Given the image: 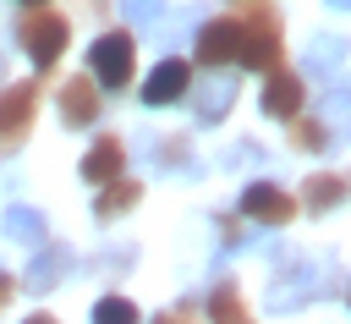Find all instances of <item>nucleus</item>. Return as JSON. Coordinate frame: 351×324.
I'll list each match as a JSON object with an SVG mask.
<instances>
[{
    "label": "nucleus",
    "mask_w": 351,
    "mask_h": 324,
    "mask_svg": "<svg viewBox=\"0 0 351 324\" xmlns=\"http://www.w3.org/2000/svg\"><path fill=\"white\" fill-rule=\"evenodd\" d=\"M230 16H236V27H241L236 60L252 66V71H274V66H280V11L263 5V0H241Z\"/></svg>",
    "instance_id": "1"
},
{
    "label": "nucleus",
    "mask_w": 351,
    "mask_h": 324,
    "mask_svg": "<svg viewBox=\"0 0 351 324\" xmlns=\"http://www.w3.org/2000/svg\"><path fill=\"white\" fill-rule=\"evenodd\" d=\"M313 291H318V264L302 258V247H280L274 280H269V308H274V313H296Z\"/></svg>",
    "instance_id": "2"
},
{
    "label": "nucleus",
    "mask_w": 351,
    "mask_h": 324,
    "mask_svg": "<svg viewBox=\"0 0 351 324\" xmlns=\"http://www.w3.org/2000/svg\"><path fill=\"white\" fill-rule=\"evenodd\" d=\"M66 38H71V22H66L60 11H27V16L16 22V44L27 49V60H33L38 71H49V66L60 60Z\"/></svg>",
    "instance_id": "3"
},
{
    "label": "nucleus",
    "mask_w": 351,
    "mask_h": 324,
    "mask_svg": "<svg viewBox=\"0 0 351 324\" xmlns=\"http://www.w3.org/2000/svg\"><path fill=\"white\" fill-rule=\"evenodd\" d=\"M132 60H137L132 33H99L93 49H88V71H93V82H104V88H126Z\"/></svg>",
    "instance_id": "4"
},
{
    "label": "nucleus",
    "mask_w": 351,
    "mask_h": 324,
    "mask_svg": "<svg viewBox=\"0 0 351 324\" xmlns=\"http://www.w3.org/2000/svg\"><path fill=\"white\" fill-rule=\"evenodd\" d=\"M33 110H38V82H16V88H0V154H16L27 126H33Z\"/></svg>",
    "instance_id": "5"
},
{
    "label": "nucleus",
    "mask_w": 351,
    "mask_h": 324,
    "mask_svg": "<svg viewBox=\"0 0 351 324\" xmlns=\"http://www.w3.org/2000/svg\"><path fill=\"white\" fill-rule=\"evenodd\" d=\"M236 44H241L236 16H214V22H203V27H197L192 60H197V66H208V71H225V66L236 60Z\"/></svg>",
    "instance_id": "6"
},
{
    "label": "nucleus",
    "mask_w": 351,
    "mask_h": 324,
    "mask_svg": "<svg viewBox=\"0 0 351 324\" xmlns=\"http://www.w3.org/2000/svg\"><path fill=\"white\" fill-rule=\"evenodd\" d=\"M186 88H192V66H186L181 55H165V60L148 71V82H143V104H154V110H159V104H176Z\"/></svg>",
    "instance_id": "7"
},
{
    "label": "nucleus",
    "mask_w": 351,
    "mask_h": 324,
    "mask_svg": "<svg viewBox=\"0 0 351 324\" xmlns=\"http://www.w3.org/2000/svg\"><path fill=\"white\" fill-rule=\"evenodd\" d=\"M55 104H60V121L66 126H93L99 121V82L93 77H66L55 88Z\"/></svg>",
    "instance_id": "8"
},
{
    "label": "nucleus",
    "mask_w": 351,
    "mask_h": 324,
    "mask_svg": "<svg viewBox=\"0 0 351 324\" xmlns=\"http://www.w3.org/2000/svg\"><path fill=\"white\" fill-rule=\"evenodd\" d=\"M230 104H236V77H197L192 82V110H197V121L203 126H219L225 115H230Z\"/></svg>",
    "instance_id": "9"
},
{
    "label": "nucleus",
    "mask_w": 351,
    "mask_h": 324,
    "mask_svg": "<svg viewBox=\"0 0 351 324\" xmlns=\"http://www.w3.org/2000/svg\"><path fill=\"white\" fill-rule=\"evenodd\" d=\"M302 99H307V77H296V71H269V82H263V115H274V121H291V115H302Z\"/></svg>",
    "instance_id": "10"
},
{
    "label": "nucleus",
    "mask_w": 351,
    "mask_h": 324,
    "mask_svg": "<svg viewBox=\"0 0 351 324\" xmlns=\"http://www.w3.org/2000/svg\"><path fill=\"white\" fill-rule=\"evenodd\" d=\"M241 214H252L258 225H285V220L296 214V203H291V192H280L274 181H252V187L241 192Z\"/></svg>",
    "instance_id": "11"
},
{
    "label": "nucleus",
    "mask_w": 351,
    "mask_h": 324,
    "mask_svg": "<svg viewBox=\"0 0 351 324\" xmlns=\"http://www.w3.org/2000/svg\"><path fill=\"white\" fill-rule=\"evenodd\" d=\"M66 275H71V253H66L60 242H55V247L44 242V247L33 253V264H27V275H22V286H27L33 297H49V291H55V286H60Z\"/></svg>",
    "instance_id": "12"
},
{
    "label": "nucleus",
    "mask_w": 351,
    "mask_h": 324,
    "mask_svg": "<svg viewBox=\"0 0 351 324\" xmlns=\"http://www.w3.org/2000/svg\"><path fill=\"white\" fill-rule=\"evenodd\" d=\"M346 44L335 38V33H318L313 44H307V55H302V71L296 77H318V82H335V77H346Z\"/></svg>",
    "instance_id": "13"
},
{
    "label": "nucleus",
    "mask_w": 351,
    "mask_h": 324,
    "mask_svg": "<svg viewBox=\"0 0 351 324\" xmlns=\"http://www.w3.org/2000/svg\"><path fill=\"white\" fill-rule=\"evenodd\" d=\"M121 165H126V148H121V137H110V132H99V143L82 154V176H88L93 187L115 181V176H121Z\"/></svg>",
    "instance_id": "14"
},
{
    "label": "nucleus",
    "mask_w": 351,
    "mask_h": 324,
    "mask_svg": "<svg viewBox=\"0 0 351 324\" xmlns=\"http://www.w3.org/2000/svg\"><path fill=\"white\" fill-rule=\"evenodd\" d=\"M346 203V176L340 170H313L307 187H302V209L307 214H335Z\"/></svg>",
    "instance_id": "15"
},
{
    "label": "nucleus",
    "mask_w": 351,
    "mask_h": 324,
    "mask_svg": "<svg viewBox=\"0 0 351 324\" xmlns=\"http://www.w3.org/2000/svg\"><path fill=\"white\" fill-rule=\"evenodd\" d=\"M5 236L22 242V247H44L49 225H44V214H38L33 203H11V209H5Z\"/></svg>",
    "instance_id": "16"
},
{
    "label": "nucleus",
    "mask_w": 351,
    "mask_h": 324,
    "mask_svg": "<svg viewBox=\"0 0 351 324\" xmlns=\"http://www.w3.org/2000/svg\"><path fill=\"white\" fill-rule=\"evenodd\" d=\"M132 203H143V181H126V176H115V181H104V192H99L93 214H99V220H121Z\"/></svg>",
    "instance_id": "17"
},
{
    "label": "nucleus",
    "mask_w": 351,
    "mask_h": 324,
    "mask_svg": "<svg viewBox=\"0 0 351 324\" xmlns=\"http://www.w3.org/2000/svg\"><path fill=\"white\" fill-rule=\"evenodd\" d=\"M208 319H214V324H252V319H247V302H241V291H236V280H219V286L208 291Z\"/></svg>",
    "instance_id": "18"
},
{
    "label": "nucleus",
    "mask_w": 351,
    "mask_h": 324,
    "mask_svg": "<svg viewBox=\"0 0 351 324\" xmlns=\"http://www.w3.org/2000/svg\"><path fill=\"white\" fill-rule=\"evenodd\" d=\"M291 143H296L302 154H324V148H329V126H324V121H302V115H291Z\"/></svg>",
    "instance_id": "19"
},
{
    "label": "nucleus",
    "mask_w": 351,
    "mask_h": 324,
    "mask_svg": "<svg viewBox=\"0 0 351 324\" xmlns=\"http://www.w3.org/2000/svg\"><path fill=\"white\" fill-rule=\"evenodd\" d=\"M93 324H137V308L126 297H99L93 302Z\"/></svg>",
    "instance_id": "20"
},
{
    "label": "nucleus",
    "mask_w": 351,
    "mask_h": 324,
    "mask_svg": "<svg viewBox=\"0 0 351 324\" xmlns=\"http://www.w3.org/2000/svg\"><path fill=\"white\" fill-rule=\"evenodd\" d=\"M159 159H165V170H197V165H192V148H186L181 137L159 143Z\"/></svg>",
    "instance_id": "21"
},
{
    "label": "nucleus",
    "mask_w": 351,
    "mask_h": 324,
    "mask_svg": "<svg viewBox=\"0 0 351 324\" xmlns=\"http://www.w3.org/2000/svg\"><path fill=\"white\" fill-rule=\"evenodd\" d=\"M159 11H165V0H121V16L126 22H143V27L159 22Z\"/></svg>",
    "instance_id": "22"
},
{
    "label": "nucleus",
    "mask_w": 351,
    "mask_h": 324,
    "mask_svg": "<svg viewBox=\"0 0 351 324\" xmlns=\"http://www.w3.org/2000/svg\"><path fill=\"white\" fill-rule=\"evenodd\" d=\"M154 324H192V308H186V302H176V308H165Z\"/></svg>",
    "instance_id": "23"
},
{
    "label": "nucleus",
    "mask_w": 351,
    "mask_h": 324,
    "mask_svg": "<svg viewBox=\"0 0 351 324\" xmlns=\"http://www.w3.org/2000/svg\"><path fill=\"white\" fill-rule=\"evenodd\" d=\"M219 236H225L230 247H241V225H236V220H219Z\"/></svg>",
    "instance_id": "24"
},
{
    "label": "nucleus",
    "mask_w": 351,
    "mask_h": 324,
    "mask_svg": "<svg viewBox=\"0 0 351 324\" xmlns=\"http://www.w3.org/2000/svg\"><path fill=\"white\" fill-rule=\"evenodd\" d=\"M11 297H16V280H11V275H5V269H0V308H5V302H11Z\"/></svg>",
    "instance_id": "25"
},
{
    "label": "nucleus",
    "mask_w": 351,
    "mask_h": 324,
    "mask_svg": "<svg viewBox=\"0 0 351 324\" xmlns=\"http://www.w3.org/2000/svg\"><path fill=\"white\" fill-rule=\"evenodd\" d=\"M22 324H60V319H55V313H27Z\"/></svg>",
    "instance_id": "26"
},
{
    "label": "nucleus",
    "mask_w": 351,
    "mask_h": 324,
    "mask_svg": "<svg viewBox=\"0 0 351 324\" xmlns=\"http://www.w3.org/2000/svg\"><path fill=\"white\" fill-rule=\"evenodd\" d=\"M329 5H335V11H340V5H346V0H329Z\"/></svg>",
    "instance_id": "27"
},
{
    "label": "nucleus",
    "mask_w": 351,
    "mask_h": 324,
    "mask_svg": "<svg viewBox=\"0 0 351 324\" xmlns=\"http://www.w3.org/2000/svg\"><path fill=\"white\" fill-rule=\"evenodd\" d=\"M16 5H38V0H16Z\"/></svg>",
    "instance_id": "28"
}]
</instances>
